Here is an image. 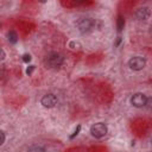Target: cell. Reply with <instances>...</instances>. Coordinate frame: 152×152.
<instances>
[{"label": "cell", "instance_id": "obj_13", "mask_svg": "<svg viewBox=\"0 0 152 152\" xmlns=\"http://www.w3.org/2000/svg\"><path fill=\"white\" fill-rule=\"evenodd\" d=\"M147 108H150V109H152V96L151 97H147V100H146V104H145Z\"/></svg>", "mask_w": 152, "mask_h": 152}, {"label": "cell", "instance_id": "obj_7", "mask_svg": "<svg viewBox=\"0 0 152 152\" xmlns=\"http://www.w3.org/2000/svg\"><path fill=\"white\" fill-rule=\"evenodd\" d=\"M151 15V11L148 7H140L135 11V17L139 20H147Z\"/></svg>", "mask_w": 152, "mask_h": 152}, {"label": "cell", "instance_id": "obj_6", "mask_svg": "<svg viewBox=\"0 0 152 152\" xmlns=\"http://www.w3.org/2000/svg\"><path fill=\"white\" fill-rule=\"evenodd\" d=\"M40 103L45 107V108H52L56 106L57 103V97L53 95V94H46L42 97L40 100Z\"/></svg>", "mask_w": 152, "mask_h": 152}, {"label": "cell", "instance_id": "obj_9", "mask_svg": "<svg viewBox=\"0 0 152 152\" xmlns=\"http://www.w3.org/2000/svg\"><path fill=\"white\" fill-rule=\"evenodd\" d=\"M116 27H118V31H122L124 27H125V18L122 15H119L118 19H116Z\"/></svg>", "mask_w": 152, "mask_h": 152}, {"label": "cell", "instance_id": "obj_4", "mask_svg": "<svg viewBox=\"0 0 152 152\" xmlns=\"http://www.w3.org/2000/svg\"><path fill=\"white\" fill-rule=\"evenodd\" d=\"M145 65H146V59L140 56H134L128 61V66L134 71H139L144 69Z\"/></svg>", "mask_w": 152, "mask_h": 152}, {"label": "cell", "instance_id": "obj_2", "mask_svg": "<svg viewBox=\"0 0 152 152\" xmlns=\"http://www.w3.org/2000/svg\"><path fill=\"white\" fill-rule=\"evenodd\" d=\"M64 62V58L62 55L57 53V52H51L49 53L46 57H45V64L49 66V68H52V69H56V68H59Z\"/></svg>", "mask_w": 152, "mask_h": 152}, {"label": "cell", "instance_id": "obj_10", "mask_svg": "<svg viewBox=\"0 0 152 152\" xmlns=\"http://www.w3.org/2000/svg\"><path fill=\"white\" fill-rule=\"evenodd\" d=\"M80 131H81V126L78 125V126L75 128V131L72 132V134H70V135H69V139H74V138H75V137H76V135L80 133Z\"/></svg>", "mask_w": 152, "mask_h": 152}, {"label": "cell", "instance_id": "obj_15", "mask_svg": "<svg viewBox=\"0 0 152 152\" xmlns=\"http://www.w3.org/2000/svg\"><path fill=\"white\" fill-rule=\"evenodd\" d=\"M33 70H34V65H30V66L26 69V74H27V75H31Z\"/></svg>", "mask_w": 152, "mask_h": 152}, {"label": "cell", "instance_id": "obj_16", "mask_svg": "<svg viewBox=\"0 0 152 152\" xmlns=\"http://www.w3.org/2000/svg\"><path fill=\"white\" fill-rule=\"evenodd\" d=\"M121 40H122V39H121V37H118V38H116V40H115V43H114V45H115V46H118V45L121 43Z\"/></svg>", "mask_w": 152, "mask_h": 152}, {"label": "cell", "instance_id": "obj_14", "mask_svg": "<svg viewBox=\"0 0 152 152\" xmlns=\"http://www.w3.org/2000/svg\"><path fill=\"white\" fill-rule=\"evenodd\" d=\"M0 135H1V141H0V145H4V142H5V139H6L5 132H4V131H1V132H0Z\"/></svg>", "mask_w": 152, "mask_h": 152}, {"label": "cell", "instance_id": "obj_3", "mask_svg": "<svg viewBox=\"0 0 152 152\" xmlns=\"http://www.w3.org/2000/svg\"><path fill=\"white\" fill-rule=\"evenodd\" d=\"M108 129H107V126L102 122H97V124H94L91 127H90V133L93 137L95 138H103L106 134H107Z\"/></svg>", "mask_w": 152, "mask_h": 152}, {"label": "cell", "instance_id": "obj_17", "mask_svg": "<svg viewBox=\"0 0 152 152\" xmlns=\"http://www.w3.org/2000/svg\"><path fill=\"white\" fill-rule=\"evenodd\" d=\"M5 57H6L5 51H4V49H1V61H4V59H5Z\"/></svg>", "mask_w": 152, "mask_h": 152}, {"label": "cell", "instance_id": "obj_5", "mask_svg": "<svg viewBox=\"0 0 152 152\" xmlns=\"http://www.w3.org/2000/svg\"><path fill=\"white\" fill-rule=\"evenodd\" d=\"M146 100H147V96L142 93H137L134 94L132 97H131V103L134 106V107H144L146 104Z\"/></svg>", "mask_w": 152, "mask_h": 152}, {"label": "cell", "instance_id": "obj_8", "mask_svg": "<svg viewBox=\"0 0 152 152\" xmlns=\"http://www.w3.org/2000/svg\"><path fill=\"white\" fill-rule=\"evenodd\" d=\"M7 39L11 44H17L18 42V34L15 31H8L7 32Z\"/></svg>", "mask_w": 152, "mask_h": 152}, {"label": "cell", "instance_id": "obj_12", "mask_svg": "<svg viewBox=\"0 0 152 152\" xmlns=\"http://www.w3.org/2000/svg\"><path fill=\"white\" fill-rule=\"evenodd\" d=\"M45 148L42 147V146H38V145H34V146H31L28 147V151H44Z\"/></svg>", "mask_w": 152, "mask_h": 152}, {"label": "cell", "instance_id": "obj_11", "mask_svg": "<svg viewBox=\"0 0 152 152\" xmlns=\"http://www.w3.org/2000/svg\"><path fill=\"white\" fill-rule=\"evenodd\" d=\"M21 59H23V62H25V63H30V62H31V59H32V57H31V55H30V53H25V55H23Z\"/></svg>", "mask_w": 152, "mask_h": 152}, {"label": "cell", "instance_id": "obj_1", "mask_svg": "<svg viewBox=\"0 0 152 152\" xmlns=\"http://www.w3.org/2000/svg\"><path fill=\"white\" fill-rule=\"evenodd\" d=\"M76 25L81 33H88L96 27V20L93 18H81Z\"/></svg>", "mask_w": 152, "mask_h": 152}]
</instances>
